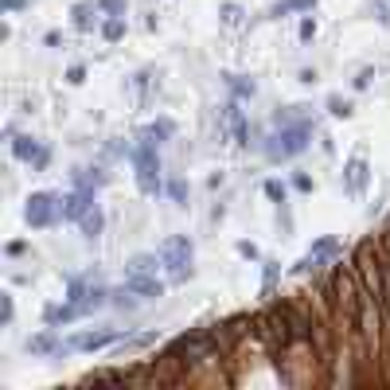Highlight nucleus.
Instances as JSON below:
<instances>
[{
	"label": "nucleus",
	"instance_id": "f257e3e1",
	"mask_svg": "<svg viewBox=\"0 0 390 390\" xmlns=\"http://www.w3.org/2000/svg\"><path fill=\"white\" fill-rule=\"evenodd\" d=\"M313 133H316V121H308V113H301V118L289 121V125H277V133L265 141V161L281 164V161L301 156L308 144H313Z\"/></svg>",
	"mask_w": 390,
	"mask_h": 390
},
{
	"label": "nucleus",
	"instance_id": "f03ea898",
	"mask_svg": "<svg viewBox=\"0 0 390 390\" xmlns=\"http://www.w3.org/2000/svg\"><path fill=\"white\" fill-rule=\"evenodd\" d=\"M137 168V187L141 195H161L164 191V180H161V153H156V141L144 129H137V149L129 153Z\"/></svg>",
	"mask_w": 390,
	"mask_h": 390
},
{
	"label": "nucleus",
	"instance_id": "7ed1b4c3",
	"mask_svg": "<svg viewBox=\"0 0 390 390\" xmlns=\"http://www.w3.org/2000/svg\"><path fill=\"white\" fill-rule=\"evenodd\" d=\"M156 254H161V262L172 270V281H176V285L191 277V242H187L184 234L164 238L161 246H156Z\"/></svg>",
	"mask_w": 390,
	"mask_h": 390
},
{
	"label": "nucleus",
	"instance_id": "20e7f679",
	"mask_svg": "<svg viewBox=\"0 0 390 390\" xmlns=\"http://www.w3.org/2000/svg\"><path fill=\"white\" fill-rule=\"evenodd\" d=\"M24 219H27L32 230L55 227V219H59V195L55 191H35L32 199H27V207H24Z\"/></svg>",
	"mask_w": 390,
	"mask_h": 390
},
{
	"label": "nucleus",
	"instance_id": "39448f33",
	"mask_svg": "<svg viewBox=\"0 0 390 390\" xmlns=\"http://www.w3.org/2000/svg\"><path fill=\"white\" fill-rule=\"evenodd\" d=\"M94 191H98L94 184H82V187H75V191L59 195V215L67 222H82V215L90 211V207H98L94 203Z\"/></svg>",
	"mask_w": 390,
	"mask_h": 390
},
{
	"label": "nucleus",
	"instance_id": "423d86ee",
	"mask_svg": "<svg viewBox=\"0 0 390 390\" xmlns=\"http://www.w3.org/2000/svg\"><path fill=\"white\" fill-rule=\"evenodd\" d=\"M367 184H371V164H367L363 156H351V161L344 164V191H348L351 199H359V195L367 191Z\"/></svg>",
	"mask_w": 390,
	"mask_h": 390
},
{
	"label": "nucleus",
	"instance_id": "0eeeda50",
	"mask_svg": "<svg viewBox=\"0 0 390 390\" xmlns=\"http://www.w3.org/2000/svg\"><path fill=\"white\" fill-rule=\"evenodd\" d=\"M125 285L133 289L141 301H156L164 297V281H156V273H125Z\"/></svg>",
	"mask_w": 390,
	"mask_h": 390
},
{
	"label": "nucleus",
	"instance_id": "6e6552de",
	"mask_svg": "<svg viewBox=\"0 0 390 390\" xmlns=\"http://www.w3.org/2000/svg\"><path fill=\"white\" fill-rule=\"evenodd\" d=\"M78 339V351H102V348H110V344H118L121 339V332H82V336H75Z\"/></svg>",
	"mask_w": 390,
	"mask_h": 390
},
{
	"label": "nucleus",
	"instance_id": "1a4fd4ad",
	"mask_svg": "<svg viewBox=\"0 0 390 390\" xmlns=\"http://www.w3.org/2000/svg\"><path fill=\"white\" fill-rule=\"evenodd\" d=\"M98 0H78L75 8H70V16H75V27L78 32H94V24H98Z\"/></svg>",
	"mask_w": 390,
	"mask_h": 390
},
{
	"label": "nucleus",
	"instance_id": "9d476101",
	"mask_svg": "<svg viewBox=\"0 0 390 390\" xmlns=\"http://www.w3.org/2000/svg\"><path fill=\"white\" fill-rule=\"evenodd\" d=\"M39 153H43V144L35 141V137H27V133H16V137H12V156H16L20 164H32Z\"/></svg>",
	"mask_w": 390,
	"mask_h": 390
},
{
	"label": "nucleus",
	"instance_id": "9b49d317",
	"mask_svg": "<svg viewBox=\"0 0 390 390\" xmlns=\"http://www.w3.org/2000/svg\"><path fill=\"white\" fill-rule=\"evenodd\" d=\"M110 293H113V289H106L102 281L90 277V293H86L82 308H86V313H98V308H106V305H110Z\"/></svg>",
	"mask_w": 390,
	"mask_h": 390
},
{
	"label": "nucleus",
	"instance_id": "f8f14e48",
	"mask_svg": "<svg viewBox=\"0 0 390 390\" xmlns=\"http://www.w3.org/2000/svg\"><path fill=\"white\" fill-rule=\"evenodd\" d=\"M308 254L324 258V262H339V258H344V246H339L332 234H324V238H316V242H313V250H308Z\"/></svg>",
	"mask_w": 390,
	"mask_h": 390
},
{
	"label": "nucleus",
	"instance_id": "ddd939ff",
	"mask_svg": "<svg viewBox=\"0 0 390 390\" xmlns=\"http://www.w3.org/2000/svg\"><path fill=\"white\" fill-rule=\"evenodd\" d=\"M161 254H133L129 258V265H125V273H156L161 270Z\"/></svg>",
	"mask_w": 390,
	"mask_h": 390
},
{
	"label": "nucleus",
	"instance_id": "4468645a",
	"mask_svg": "<svg viewBox=\"0 0 390 390\" xmlns=\"http://www.w3.org/2000/svg\"><path fill=\"white\" fill-rule=\"evenodd\" d=\"M27 351H32V356H55V351H59V339H55L51 332H39V336L27 339Z\"/></svg>",
	"mask_w": 390,
	"mask_h": 390
},
{
	"label": "nucleus",
	"instance_id": "2eb2a0df",
	"mask_svg": "<svg viewBox=\"0 0 390 390\" xmlns=\"http://www.w3.org/2000/svg\"><path fill=\"white\" fill-rule=\"evenodd\" d=\"M144 133L153 137L156 144H164V141H172V137H176V121H172V118H156L153 125H144Z\"/></svg>",
	"mask_w": 390,
	"mask_h": 390
},
{
	"label": "nucleus",
	"instance_id": "dca6fc26",
	"mask_svg": "<svg viewBox=\"0 0 390 390\" xmlns=\"http://www.w3.org/2000/svg\"><path fill=\"white\" fill-rule=\"evenodd\" d=\"M222 78H227V86L234 90V98H238V102H246V98H254V94H258L254 78H242V75H222Z\"/></svg>",
	"mask_w": 390,
	"mask_h": 390
},
{
	"label": "nucleus",
	"instance_id": "f3484780",
	"mask_svg": "<svg viewBox=\"0 0 390 390\" xmlns=\"http://www.w3.org/2000/svg\"><path fill=\"white\" fill-rule=\"evenodd\" d=\"M78 227H82V234H86V238H98V234L106 230V215L98 211V207H90V211L82 215V222H78Z\"/></svg>",
	"mask_w": 390,
	"mask_h": 390
},
{
	"label": "nucleus",
	"instance_id": "a211bd4d",
	"mask_svg": "<svg viewBox=\"0 0 390 390\" xmlns=\"http://www.w3.org/2000/svg\"><path fill=\"white\" fill-rule=\"evenodd\" d=\"M277 277H281V262H262V297H273Z\"/></svg>",
	"mask_w": 390,
	"mask_h": 390
},
{
	"label": "nucleus",
	"instance_id": "6ab92c4d",
	"mask_svg": "<svg viewBox=\"0 0 390 390\" xmlns=\"http://www.w3.org/2000/svg\"><path fill=\"white\" fill-rule=\"evenodd\" d=\"M86 293H90V277H70L67 281V301L70 305H82Z\"/></svg>",
	"mask_w": 390,
	"mask_h": 390
},
{
	"label": "nucleus",
	"instance_id": "aec40b11",
	"mask_svg": "<svg viewBox=\"0 0 390 390\" xmlns=\"http://www.w3.org/2000/svg\"><path fill=\"white\" fill-rule=\"evenodd\" d=\"M102 39H110V43H118V39H125V16H110L102 24Z\"/></svg>",
	"mask_w": 390,
	"mask_h": 390
},
{
	"label": "nucleus",
	"instance_id": "412c9836",
	"mask_svg": "<svg viewBox=\"0 0 390 390\" xmlns=\"http://www.w3.org/2000/svg\"><path fill=\"white\" fill-rule=\"evenodd\" d=\"M328 113H332V118H344V121H348L351 113H356V106H351L348 98H339V94H328Z\"/></svg>",
	"mask_w": 390,
	"mask_h": 390
},
{
	"label": "nucleus",
	"instance_id": "4be33fe9",
	"mask_svg": "<svg viewBox=\"0 0 390 390\" xmlns=\"http://www.w3.org/2000/svg\"><path fill=\"white\" fill-rule=\"evenodd\" d=\"M164 191H168L172 203H180V207L187 203V180H168V184H164Z\"/></svg>",
	"mask_w": 390,
	"mask_h": 390
},
{
	"label": "nucleus",
	"instance_id": "5701e85b",
	"mask_svg": "<svg viewBox=\"0 0 390 390\" xmlns=\"http://www.w3.org/2000/svg\"><path fill=\"white\" fill-rule=\"evenodd\" d=\"M265 195H270L273 203H289V187L281 180H265Z\"/></svg>",
	"mask_w": 390,
	"mask_h": 390
},
{
	"label": "nucleus",
	"instance_id": "b1692460",
	"mask_svg": "<svg viewBox=\"0 0 390 390\" xmlns=\"http://www.w3.org/2000/svg\"><path fill=\"white\" fill-rule=\"evenodd\" d=\"M219 16H222V24H242V8H238V4H230V0L219 8Z\"/></svg>",
	"mask_w": 390,
	"mask_h": 390
},
{
	"label": "nucleus",
	"instance_id": "393cba45",
	"mask_svg": "<svg viewBox=\"0 0 390 390\" xmlns=\"http://www.w3.org/2000/svg\"><path fill=\"white\" fill-rule=\"evenodd\" d=\"M43 324H47V328H59V324H63V305H47V308H43Z\"/></svg>",
	"mask_w": 390,
	"mask_h": 390
},
{
	"label": "nucleus",
	"instance_id": "a878e982",
	"mask_svg": "<svg viewBox=\"0 0 390 390\" xmlns=\"http://www.w3.org/2000/svg\"><path fill=\"white\" fill-rule=\"evenodd\" d=\"M297 35H301V43H313L316 39V20L305 16V20H301V27H297Z\"/></svg>",
	"mask_w": 390,
	"mask_h": 390
},
{
	"label": "nucleus",
	"instance_id": "bb28decb",
	"mask_svg": "<svg viewBox=\"0 0 390 390\" xmlns=\"http://www.w3.org/2000/svg\"><path fill=\"white\" fill-rule=\"evenodd\" d=\"M98 8L106 16H125V0H98Z\"/></svg>",
	"mask_w": 390,
	"mask_h": 390
},
{
	"label": "nucleus",
	"instance_id": "cd10ccee",
	"mask_svg": "<svg viewBox=\"0 0 390 390\" xmlns=\"http://www.w3.org/2000/svg\"><path fill=\"white\" fill-rule=\"evenodd\" d=\"M149 344H156V332H144V336H133V339H125V344H121V348H149Z\"/></svg>",
	"mask_w": 390,
	"mask_h": 390
},
{
	"label": "nucleus",
	"instance_id": "c85d7f7f",
	"mask_svg": "<svg viewBox=\"0 0 390 390\" xmlns=\"http://www.w3.org/2000/svg\"><path fill=\"white\" fill-rule=\"evenodd\" d=\"M371 82H375V67H363L356 78H351V86H356V90H367Z\"/></svg>",
	"mask_w": 390,
	"mask_h": 390
},
{
	"label": "nucleus",
	"instance_id": "c756f323",
	"mask_svg": "<svg viewBox=\"0 0 390 390\" xmlns=\"http://www.w3.org/2000/svg\"><path fill=\"white\" fill-rule=\"evenodd\" d=\"M371 12H375V20H379L382 27L390 24V8H386V0H371Z\"/></svg>",
	"mask_w": 390,
	"mask_h": 390
},
{
	"label": "nucleus",
	"instance_id": "7c9ffc66",
	"mask_svg": "<svg viewBox=\"0 0 390 390\" xmlns=\"http://www.w3.org/2000/svg\"><path fill=\"white\" fill-rule=\"evenodd\" d=\"M12 313H16V308H12V297L4 293V297H0V324H12Z\"/></svg>",
	"mask_w": 390,
	"mask_h": 390
},
{
	"label": "nucleus",
	"instance_id": "2f4dec72",
	"mask_svg": "<svg viewBox=\"0 0 390 390\" xmlns=\"http://www.w3.org/2000/svg\"><path fill=\"white\" fill-rule=\"evenodd\" d=\"M277 222H281V230H293V215H289V203H277Z\"/></svg>",
	"mask_w": 390,
	"mask_h": 390
},
{
	"label": "nucleus",
	"instance_id": "473e14b6",
	"mask_svg": "<svg viewBox=\"0 0 390 390\" xmlns=\"http://www.w3.org/2000/svg\"><path fill=\"white\" fill-rule=\"evenodd\" d=\"M47 164H51V149H43V153L27 164V168H32V172H47Z\"/></svg>",
	"mask_w": 390,
	"mask_h": 390
},
{
	"label": "nucleus",
	"instance_id": "72a5a7b5",
	"mask_svg": "<svg viewBox=\"0 0 390 390\" xmlns=\"http://www.w3.org/2000/svg\"><path fill=\"white\" fill-rule=\"evenodd\" d=\"M289 12H293V4H289V0H277V4L270 8V16H273V20H285Z\"/></svg>",
	"mask_w": 390,
	"mask_h": 390
},
{
	"label": "nucleus",
	"instance_id": "f704fd0d",
	"mask_svg": "<svg viewBox=\"0 0 390 390\" xmlns=\"http://www.w3.org/2000/svg\"><path fill=\"white\" fill-rule=\"evenodd\" d=\"M293 187H297V191H313V176H305V172H297V176H293Z\"/></svg>",
	"mask_w": 390,
	"mask_h": 390
},
{
	"label": "nucleus",
	"instance_id": "c9c22d12",
	"mask_svg": "<svg viewBox=\"0 0 390 390\" xmlns=\"http://www.w3.org/2000/svg\"><path fill=\"white\" fill-rule=\"evenodd\" d=\"M67 82H70V86H82V82H86V67H70V70H67Z\"/></svg>",
	"mask_w": 390,
	"mask_h": 390
},
{
	"label": "nucleus",
	"instance_id": "e433bc0d",
	"mask_svg": "<svg viewBox=\"0 0 390 390\" xmlns=\"http://www.w3.org/2000/svg\"><path fill=\"white\" fill-rule=\"evenodd\" d=\"M238 254H242V258H250V262H258V258H262V254H258V246H254V242H238Z\"/></svg>",
	"mask_w": 390,
	"mask_h": 390
},
{
	"label": "nucleus",
	"instance_id": "4c0bfd02",
	"mask_svg": "<svg viewBox=\"0 0 390 390\" xmlns=\"http://www.w3.org/2000/svg\"><path fill=\"white\" fill-rule=\"evenodd\" d=\"M27 4H32V0H0V8L4 12H24Z\"/></svg>",
	"mask_w": 390,
	"mask_h": 390
},
{
	"label": "nucleus",
	"instance_id": "58836bf2",
	"mask_svg": "<svg viewBox=\"0 0 390 390\" xmlns=\"http://www.w3.org/2000/svg\"><path fill=\"white\" fill-rule=\"evenodd\" d=\"M293 4V12H313L316 8V0H289Z\"/></svg>",
	"mask_w": 390,
	"mask_h": 390
},
{
	"label": "nucleus",
	"instance_id": "ea45409f",
	"mask_svg": "<svg viewBox=\"0 0 390 390\" xmlns=\"http://www.w3.org/2000/svg\"><path fill=\"white\" fill-rule=\"evenodd\" d=\"M27 254V242H8V258H24Z\"/></svg>",
	"mask_w": 390,
	"mask_h": 390
},
{
	"label": "nucleus",
	"instance_id": "a19ab883",
	"mask_svg": "<svg viewBox=\"0 0 390 390\" xmlns=\"http://www.w3.org/2000/svg\"><path fill=\"white\" fill-rule=\"evenodd\" d=\"M43 43H47V47H63V35L59 32H47V35H43Z\"/></svg>",
	"mask_w": 390,
	"mask_h": 390
},
{
	"label": "nucleus",
	"instance_id": "79ce46f5",
	"mask_svg": "<svg viewBox=\"0 0 390 390\" xmlns=\"http://www.w3.org/2000/svg\"><path fill=\"white\" fill-rule=\"evenodd\" d=\"M297 78H301V82H305V86H313V82H316V70H313V67H305Z\"/></svg>",
	"mask_w": 390,
	"mask_h": 390
}]
</instances>
